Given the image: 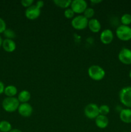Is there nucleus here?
Listing matches in <instances>:
<instances>
[{
	"label": "nucleus",
	"mask_w": 131,
	"mask_h": 132,
	"mask_svg": "<svg viewBox=\"0 0 131 132\" xmlns=\"http://www.w3.org/2000/svg\"><path fill=\"white\" fill-rule=\"evenodd\" d=\"M118 59L123 64L126 65L131 64V50L127 48H123L118 54Z\"/></svg>",
	"instance_id": "6e6552de"
},
{
	"label": "nucleus",
	"mask_w": 131,
	"mask_h": 132,
	"mask_svg": "<svg viewBox=\"0 0 131 132\" xmlns=\"http://www.w3.org/2000/svg\"><path fill=\"white\" fill-rule=\"evenodd\" d=\"M31 94L28 90H22L20 92L18 95L17 99L19 100V103H26L30 100Z\"/></svg>",
	"instance_id": "dca6fc26"
},
{
	"label": "nucleus",
	"mask_w": 131,
	"mask_h": 132,
	"mask_svg": "<svg viewBox=\"0 0 131 132\" xmlns=\"http://www.w3.org/2000/svg\"><path fill=\"white\" fill-rule=\"evenodd\" d=\"M6 29V24L5 23V20L0 18V34H3L5 30Z\"/></svg>",
	"instance_id": "a878e982"
},
{
	"label": "nucleus",
	"mask_w": 131,
	"mask_h": 132,
	"mask_svg": "<svg viewBox=\"0 0 131 132\" xmlns=\"http://www.w3.org/2000/svg\"><path fill=\"white\" fill-rule=\"evenodd\" d=\"M2 47L6 52L12 53L15 51L16 49V44L13 39H5L3 40Z\"/></svg>",
	"instance_id": "f8f14e48"
},
{
	"label": "nucleus",
	"mask_w": 131,
	"mask_h": 132,
	"mask_svg": "<svg viewBox=\"0 0 131 132\" xmlns=\"http://www.w3.org/2000/svg\"><path fill=\"white\" fill-rule=\"evenodd\" d=\"M44 2L43 1H41V0L37 1V2L35 3V6H37V7H38L39 9H42L44 6Z\"/></svg>",
	"instance_id": "bb28decb"
},
{
	"label": "nucleus",
	"mask_w": 131,
	"mask_h": 132,
	"mask_svg": "<svg viewBox=\"0 0 131 132\" xmlns=\"http://www.w3.org/2000/svg\"><path fill=\"white\" fill-rule=\"evenodd\" d=\"M84 115L89 119H95L100 115L99 106L95 103H89L84 108Z\"/></svg>",
	"instance_id": "423d86ee"
},
{
	"label": "nucleus",
	"mask_w": 131,
	"mask_h": 132,
	"mask_svg": "<svg viewBox=\"0 0 131 132\" xmlns=\"http://www.w3.org/2000/svg\"><path fill=\"white\" fill-rule=\"evenodd\" d=\"M100 41L104 45H109L114 39V34L110 29H105L101 32L100 36Z\"/></svg>",
	"instance_id": "9d476101"
},
{
	"label": "nucleus",
	"mask_w": 131,
	"mask_h": 132,
	"mask_svg": "<svg viewBox=\"0 0 131 132\" xmlns=\"http://www.w3.org/2000/svg\"><path fill=\"white\" fill-rule=\"evenodd\" d=\"M89 19L83 15H78L74 16L71 21V26L74 29L77 30H82L86 28L88 25Z\"/></svg>",
	"instance_id": "39448f33"
},
{
	"label": "nucleus",
	"mask_w": 131,
	"mask_h": 132,
	"mask_svg": "<svg viewBox=\"0 0 131 132\" xmlns=\"http://www.w3.org/2000/svg\"><path fill=\"white\" fill-rule=\"evenodd\" d=\"M95 120V125L100 129L106 128L109 125V119L107 116L99 115Z\"/></svg>",
	"instance_id": "2eb2a0df"
},
{
	"label": "nucleus",
	"mask_w": 131,
	"mask_h": 132,
	"mask_svg": "<svg viewBox=\"0 0 131 132\" xmlns=\"http://www.w3.org/2000/svg\"><path fill=\"white\" fill-rule=\"evenodd\" d=\"M128 75H129V77L131 79V70H130L129 74H128Z\"/></svg>",
	"instance_id": "2f4dec72"
},
{
	"label": "nucleus",
	"mask_w": 131,
	"mask_h": 132,
	"mask_svg": "<svg viewBox=\"0 0 131 132\" xmlns=\"http://www.w3.org/2000/svg\"><path fill=\"white\" fill-rule=\"evenodd\" d=\"M0 132H1V131H0Z\"/></svg>",
	"instance_id": "72a5a7b5"
},
{
	"label": "nucleus",
	"mask_w": 131,
	"mask_h": 132,
	"mask_svg": "<svg viewBox=\"0 0 131 132\" xmlns=\"http://www.w3.org/2000/svg\"><path fill=\"white\" fill-rule=\"evenodd\" d=\"M17 111L20 116L24 117H29L33 113V107L28 103H21Z\"/></svg>",
	"instance_id": "9b49d317"
},
{
	"label": "nucleus",
	"mask_w": 131,
	"mask_h": 132,
	"mask_svg": "<svg viewBox=\"0 0 131 132\" xmlns=\"http://www.w3.org/2000/svg\"><path fill=\"white\" fill-rule=\"evenodd\" d=\"M2 43H3V39L2 38H1V36H0V48L2 46Z\"/></svg>",
	"instance_id": "7c9ffc66"
},
{
	"label": "nucleus",
	"mask_w": 131,
	"mask_h": 132,
	"mask_svg": "<svg viewBox=\"0 0 131 132\" xmlns=\"http://www.w3.org/2000/svg\"><path fill=\"white\" fill-rule=\"evenodd\" d=\"M87 27L91 32L93 33H98L101 30V25L100 22L97 19L92 18V19H89Z\"/></svg>",
	"instance_id": "ddd939ff"
},
{
	"label": "nucleus",
	"mask_w": 131,
	"mask_h": 132,
	"mask_svg": "<svg viewBox=\"0 0 131 132\" xmlns=\"http://www.w3.org/2000/svg\"><path fill=\"white\" fill-rule=\"evenodd\" d=\"M72 1L71 0H54L53 3L56 6L61 8V9H68L69 6H71Z\"/></svg>",
	"instance_id": "a211bd4d"
},
{
	"label": "nucleus",
	"mask_w": 131,
	"mask_h": 132,
	"mask_svg": "<svg viewBox=\"0 0 131 132\" xmlns=\"http://www.w3.org/2000/svg\"><path fill=\"white\" fill-rule=\"evenodd\" d=\"M120 21L121 24L125 26H128L131 24V14H124L121 17Z\"/></svg>",
	"instance_id": "aec40b11"
},
{
	"label": "nucleus",
	"mask_w": 131,
	"mask_h": 132,
	"mask_svg": "<svg viewBox=\"0 0 131 132\" xmlns=\"http://www.w3.org/2000/svg\"><path fill=\"white\" fill-rule=\"evenodd\" d=\"M9 132H23V131H22L21 130H19V129L15 128V129H12L11 131H10Z\"/></svg>",
	"instance_id": "c756f323"
},
{
	"label": "nucleus",
	"mask_w": 131,
	"mask_h": 132,
	"mask_svg": "<svg viewBox=\"0 0 131 132\" xmlns=\"http://www.w3.org/2000/svg\"><path fill=\"white\" fill-rule=\"evenodd\" d=\"M119 101L127 108H131V86L123 87L119 93Z\"/></svg>",
	"instance_id": "7ed1b4c3"
},
{
	"label": "nucleus",
	"mask_w": 131,
	"mask_h": 132,
	"mask_svg": "<svg viewBox=\"0 0 131 132\" xmlns=\"http://www.w3.org/2000/svg\"><path fill=\"white\" fill-rule=\"evenodd\" d=\"M116 35L119 40L122 41H128L131 40V27L121 24L116 30Z\"/></svg>",
	"instance_id": "20e7f679"
},
{
	"label": "nucleus",
	"mask_w": 131,
	"mask_h": 132,
	"mask_svg": "<svg viewBox=\"0 0 131 132\" xmlns=\"http://www.w3.org/2000/svg\"><path fill=\"white\" fill-rule=\"evenodd\" d=\"M102 2V1H101V0H91V3L92 4H98V3H100Z\"/></svg>",
	"instance_id": "c85d7f7f"
},
{
	"label": "nucleus",
	"mask_w": 131,
	"mask_h": 132,
	"mask_svg": "<svg viewBox=\"0 0 131 132\" xmlns=\"http://www.w3.org/2000/svg\"><path fill=\"white\" fill-rule=\"evenodd\" d=\"M4 94L8 97H14L17 94V88L14 85H8L5 87Z\"/></svg>",
	"instance_id": "f3484780"
},
{
	"label": "nucleus",
	"mask_w": 131,
	"mask_h": 132,
	"mask_svg": "<svg viewBox=\"0 0 131 132\" xmlns=\"http://www.w3.org/2000/svg\"><path fill=\"white\" fill-rule=\"evenodd\" d=\"M124 132H128V131H124Z\"/></svg>",
	"instance_id": "473e14b6"
},
{
	"label": "nucleus",
	"mask_w": 131,
	"mask_h": 132,
	"mask_svg": "<svg viewBox=\"0 0 131 132\" xmlns=\"http://www.w3.org/2000/svg\"><path fill=\"white\" fill-rule=\"evenodd\" d=\"M119 119L126 124L131 123V108H124L119 112Z\"/></svg>",
	"instance_id": "4468645a"
},
{
	"label": "nucleus",
	"mask_w": 131,
	"mask_h": 132,
	"mask_svg": "<svg viewBox=\"0 0 131 132\" xmlns=\"http://www.w3.org/2000/svg\"><path fill=\"white\" fill-rule=\"evenodd\" d=\"M5 88V85H4V83L2 82V81H0V95L3 94Z\"/></svg>",
	"instance_id": "cd10ccee"
},
{
	"label": "nucleus",
	"mask_w": 131,
	"mask_h": 132,
	"mask_svg": "<svg viewBox=\"0 0 131 132\" xmlns=\"http://www.w3.org/2000/svg\"><path fill=\"white\" fill-rule=\"evenodd\" d=\"M20 105L19 100L17 98L15 97H8L3 99L2 102V107L4 110L8 113H12L17 110Z\"/></svg>",
	"instance_id": "f03ea898"
},
{
	"label": "nucleus",
	"mask_w": 131,
	"mask_h": 132,
	"mask_svg": "<svg viewBox=\"0 0 131 132\" xmlns=\"http://www.w3.org/2000/svg\"><path fill=\"white\" fill-rule=\"evenodd\" d=\"M83 16L86 17L87 19H92L93 16L95 15V10H94L92 8L87 7V9L85 10L84 12H83Z\"/></svg>",
	"instance_id": "412c9836"
},
{
	"label": "nucleus",
	"mask_w": 131,
	"mask_h": 132,
	"mask_svg": "<svg viewBox=\"0 0 131 132\" xmlns=\"http://www.w3.org/2000/svg\"><path fill=\"white\" fill-rule=\"evenodd\" d=\"M110 112V108L106 104H103L99 107V113L101 116H107Z\"/></svg>",
	"instance_id": "4be33fe9"
},
{
	"label": "nucleus",
	"mask_w": 131,
	"mask_h": 132,
	"mask_svg": "<svg viewBox=\"0 0 131 132\" xmlns=\"http://www.w3.org/2000/svg\"><path fill=\"white\" fill-rule=\"evenodd\" d=\"M89 77L91 79L96 81H99L102 80L105 76V72L104 68L99 65L94 64L89 67L88 70Z\"/></svg>",
	"instance_id": "f257e3e1"
},
{
	"label": "nucleus",
	"mask_w": 131,
	"mask_h": 132,
	"mask_svg": "<svg viewBox=\"0 0 131 132\" xmlns=\"http://www.w3.org/2000/svg\"><path fill=\"white\" fill-rule=\"evenodd\" d=\"M64 15L65 16V18H66L67 19H72L74 18V15H75V13L73 11L71 8H68V9H66L64 10Z\"/></svg>",
	"instance_id": "b1692460"
},
{
	"label": "nucleus",
	"mask_w": 131,
	"mask_h": 132,
	"mask_svg": "<svg viewBox=\"0 0 131 132\" xmlns=\"http://www.w3.org/2000/svg\"><path fill=\"white\" fill-rule=\"evenodd\" d=\"M12 127L10 122L7 121H0V131L1 132H9L11 131Z\"/></svg>",
	"instance_id": "6ab92c4d"
},
{
	"label": "nucleus",
	"mask_w": 131,
	"mask_h": 132,
	"mask_svg": "<svg viewBox=\"0 0 131 132\" xmlns=\"http://www.w3.org/2000/svg\"><path fill=\"white\" fill-rule=\"evenodd\" d=\"M3 34L6 39H13L16 36L15 32L10 28H8V29L6 28L5 32H3Z\"/></svg>",
	"instance_id": "5701e85b"
},
{
	"label": "nucleus",
	"mask_w": 131,
	"mask_h": 132,
	"mask_svg": "<svg viewBox=\"0 0 131 132\" xmlns=\"http://www.w3.org/2000/svg\"><path fill=\"white\" fill-rule=\"evenodd\" d=\"M24 14L26 18L29 20H35L41 15V9L37 7L35 5H33L32 6L27 8Z\"/></svg>",
	"instance_id": "1a4fd4ad"
},
{
	"label": "nucleus",
	"mask_w": 131,
	"mask_h": 132,
	"mask_svg": "<svg viewBox=\"0 0 131 132\" xmlns=\"http://www.w3.org/2000/svg\"><path fill=\"white\" fill-rule=\"evenodd\" d=\"M87 8V3L84 0H74L71 4V9L75 14H80L84 12Z\"/></svg>",
	"instance_id": "0eeeda50"
},
{
	"label": "nucleus",
	"mask_w": 131,
	"mask_h": 132,
	"mask_svg": "<svg viewBox=\"0 0 131 132\" xmlns=\"http://www.w3.org/2000/svg\"><path fill=\"white\" fill-rule=\"evenodd\" d=\"M34 3V1L33 0H22L21 1V3L22 6H24V7L27 8L30 7V6H32Z\"/></svg>",
	"instance_id": "393cba45"
}]
</instances>
